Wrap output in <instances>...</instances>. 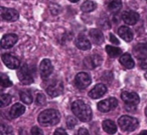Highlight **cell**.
Here are the masks:
<instances>
[{
    "instance_id": "obj_1",
    "label": "cell",
    "mask_w": 147,
    "mask_h": 135,
    "mask_svg": "<svg viewBox=\"0 0 147 135\" xmlns=\"http://www.w3.org/2000/svg\"><path fill=\"white\" fill-rule=\"evenodd\" d=\"M71 111L81 121L87 122L92 119V109L82 100L74 101L71 104Z\"/></svg>"
},
{
    "instance_id": "obj_2",
    "label": "cell",
    "mask_w": 147,
    "mask_h": 135,
    "mask_svg": "<svg viewBox=\"0 0 147 135\" xmlns=\"http://www.w3.org/2000/svg\"><path fill=\"white\" fill-rule=\"evenodd\" d=\"M61 115L55 109H47L38 115V122L42 126H53L59 122Z\"/></svg>"
},
{
    "instance_id": "obj_3",
    "label": "cell",
    "mask_w": 147,
    "mask_h": 135,
    "mask_svg": "<svg viewBox=\"0 0 147 135\" xmlns=\"http://www.w3.org/2000/svg\"><path fill=\"white\" fill-rule=\"evenodd\" d=\"M118 123L121 129L124 131H127V132L134 131L138 127V120L132 116H128V115L121 116L118 119Z\"/></svg>"
},
{
    "instance_id": "obj_4",
    "label": "cell",
    "mask_w": 147,
    "mask_h": 135,
    "mask_svg": "<svg viewBox=\"0 0 147 135\" xmlns=\"http://www.w3.org/2000/svg\"><path fill=\"white\" fill-rule=\"evenodd\" d=\"M17 76H18L20 82L23 84H30L33 82L32 74H31L30 69L28 68L27 65H23L22 67H20V69L17 72Z\"/></svg>"
},
{
    "instance_id": "obj_5",
    "label": "cell",
    "mask_w": 147,
    "mask_h": 135,
    "mask_svg": "<svg viewBox=\"0 0 147 135\" xmlns=\"http://www.w3.org/2000/svg\"><path fill=\"white\" fill-rule=\"evenodd\" d=\"M92 82L91 76L86 72H80L76 75L75 77V83H76L77 87L80 89H85L89 86Z\"/></svg>"
},
{
    "instance_id": "obj_6",
    "label": "cell",
    "mask_w": 147,
    "mask_h": 135,
    "mask_svg": "<svg viewBox=\"0 0 147 135\" xmlns=\"http://www.w3.org/2000/svg\"><path fill=\"white\" fill-rule=\"evenodd\" d=\"M121 98L126 103V105H132V106H137L140 101L139 95L135 92H129V91H123L121 93Z\"/></svg>"
},
{
    "instance_id": "obj_7",
    "label": "cell",
    "mask_w": 147,
    "mask_h": 135,
    "mask_svg": "<svg viewBox=\"0 0 147 135\" xmlns=\"http://www.w3.org/2000/svg\"><path fill=\"white\" fill-rule=\"evenodd\" d=\"M117 105H118V101H117L116 98H108L105 99V100L101 101V102L98 103V109L101 111V112H109L112 109L116 108Z\"/></svg>"
},
{
    "instance_id": "obj_8",
    "label": "cell",
    "mask_w": 147,
    "mask_h": 135,
    "mask_svg": "<svg viewBox=\"0 0 147 135\" xmlns=\"http://www.w3.org/2000/svg\"><path fill=\"white\" fill-rule=\"evenodd\" d=\"M47 94L51 97H57L63 92V85L61 81H55L47 88Z\"/></svg>"
},
{
    "instance_id": "obj_9",
    "label": "cell",
    "mask_w": 147,
    "mask_h": 135,
    "mask_svg": "<svg viewBox=\"0 0 147 135\" xmlns=\"http://www.w3.org/2000/svg\"><path fill=\"white\" fill-rule=\"evenodd\" d=\"M2 61H3V63L10 69H16L20 66V61H19V59L16 58L15 56H13L12 54H8V53L3 54Z\"/></svg>"
},
{
    "instance_id": "obj_10",
    "label": "cell",
    "mask_w": 147,
    "mask_h": 135,
    "mask_svg": "<svg viewBox=\"0 0 147 135\" xmlns=\"http://www.w3.org/2000/svg\"><path fill=\"white\" fill-rule=\"evenodd\" d=\"M53 64H51V60L49 59H43L40 62V65H39V72H40V76L42 77L43 79H47L49 75L53 72Z\"/></svg>"
},
{
    "instance_id": "obj_11",
    "label": "cell",
    "mask_w": 147,
    "mask_h": 135,
    "mask_svg": "<svg viewBox=\"0 0 147 135\" xmlns=\"http://www.w3.org/2000/svg\"><path fill=\"white\" fill-rule=\"evenodd\" d=\"M133 54L135 55L138 60H146L147 59V45L144 43H140L134 46L133 48Z\"/></svg>"
},
{
    "instance_id": "obj_12",
    "label": "cell",
    "mask_w": 147,
    "mask_h": 135,
    "mask_svg": "<svg viewBox=\"0 0 147 135\" xmlns=\"http://www.w3.org/2000/svg\"><path fill=\"white\" fill-rule=\"evenodd\" d=\"M1 16L7 21H16L19 17V14L15 9L1 7Z\"/></svg>"
},
{
    "instance_id": "obj_13",
    "label": "cell",
    "mask_w": 147,
    "mask_h": 135,
    "mask_svg": "<svg viewBox=\"0 0 147 135\" xmlns=\"http://www.w3.org/2000/svg\"><path fill=\"white\" fill-rule=\"evenodd\" d=\"M17 40H18V37H17L16 34H13V33L6 34L1 39V46H2V48L5 49L10 48L17 42Z\"/></svg>"
},
{
    "instance_id": "obj_14",
    "label": "cell",
    "mask_w": 147,
    "mask_h": 135,
    "mask_svg": "<svg viewBox=\"0 0 147 135\" xmlns=\"http://www.w3.org/2000/svg\"><path fill=\"white\" fill-rule=\"evenodd\" d=\"M107 92V87L105 84H97L92 90L89 92V96L93 99H98L104 96Z\"/></svg>"
},
{
    "instance_id": "obj_15",
    "label": "cell",
    "mask_w": 147,
    "mask_h": 135,
    "mask_svg": "<svg viewBox=\"0 0 147 135\" xmlns=\"http://www.w3.org/2000/svg\"><path fill=\"white\" fill-rule=\"evenodd\" d=\"M122 19L129 25H134L139 20V14L135 11H125L122 14Z\"/></svg>"
},
{
    "instance_id": "obj_16",
    "label": "cell",
    "mask_w": 147,
    "mask_h": 135,
    "mask_svg": "<svg viewBox=\"0 0 147 135\" xmlns=\"http://www.w3.org/2000/svg\"><path fill=\"white\" fill-rule=\"evenodd\" d=\"M84 62L86 67H88V68H96L97 66H99L102 63V58L99 55L94 54L92 56L87 57Z\"/></svg>"
},
{
    "instance_id": "obj_17",
    "label": "cell",
    "mask_w": 147,
    "mask_h": 135,
    "mask_svg": "<svg viewBox=\"0 0 147 135\" xmlns=\"http://www.w3.org/2000/svg\"><path fill=\"white\" fill-rule=\"evenodd\" d=\"M90 38L93 41V43L96 45H100L104 42V35L98 29H92L90 31Z\"/></svg>"
},
{
    "instance_id": "obj_18",
    "label": "cell",
    "mask_w": 147,
    "mask_h": 135,
    "mask_svg": "<svg viewBox=\"0 0 147 135\" xmlns=\"http://www.w3.org/2000/svg\"><path fill=\"white\" fill-rule=\"evenodd\" d=\"M118 34L122 39H124L126 42H130L133 39V32L129 27L127 26H121L118 29Z\"/></svg>"
},
{
    "instance_id": "obj_19",
    "label": "cell",
    "mask_w": 147,
    "mask_h": 135,
    "mask_svg": "<svg viewBox=\"0 0 147 135\" xmlns=\"http://www.w3.org/2000/svg\"><path fill=\"white\" fill-rule=\"evenodd\" d=\"M76 45L81 50H89L91 48V42L85 35H80L76 40Z\"/></svg>"
},
{
    "instance_id": "obj_20",
    "label": "cell",
    "mask_w": 147,
    "mask_h": 135,
    "mask_svg": "<svg viewBox=\"0 0 147 135\" xmlns=\"http://www.w3.org/2000/svg\"><path fill=\"white\" fill-rule=\"evenodd\" d=\"M24 112H25L24 105L20 104V103H16V104H14L11 107L9 115H10L11 118H16V117H19L20 115H22Z\"/></svg>"
},
{
    "instance_id": "obj_21",
    "label": "cell",
    "mask_w": 147,
    "mask_h": 135,
    "mask_svg": "<svg viewBox=\"0 0 147 135\" xmlns=\"http://www.w3.org/2000/svg\"><path fill=\"white\" fill-rule=\"evenodd\" d=\"M119 61H120V63L123 65V66H125L126 68H128V69L133 68V67H134V65H135L134 60H133V58L131 57V55L128 54V53H125V54L121 55Z\"/></svg>"
},
{
    "instance_id": "obj_22",
    "label": "cell",
    "mask_w": 147,
    "mask_h": 135,
    "mask_svg": "<svg viewBox=\"0 0 147 135\" xmlns=\"http://www.w3.org/2000/svg\"><path fill=\"white\" fill-rule=\"evenodd\" d=\"M103 129L109 134H114L117 132V126L112 120H105L102 123Z\"/></svg>"
},
{
    "instance_id": "obj_23",
    "label": "cell",
    "mask_w": 147,
    "mask_h": 135,
    "mask_svg": "<svg viewBox=\"0 0 147 135\" xmlns=\"http://www.w3.org/2000/svg\"><path fill=\"white\" fill-rule=\"evenodd\" d=\"M106 52L107 54L110 57H113V58H116L119 55L122 54V50L118 47H114V46H110V45H107L106 46Z\"/></svg>"
},
{
    "instance_id": "obj_24",
    "label": "cell",
    "mask_w": 147,
    "mask_h": 135,
    "mask_svg": "<svg viewBox=\"0 0 147 135\" xmlns=\"http://www.w3.org/2000/svg\"><path fill=\"white\" fill-rule=\"evenodd\" d=\"M19 95H20V99L23 103H25V104H31V103H32L33 98H32V95H31V93L29 90L20 91Z\"/></svg>"
},
{
    "instance_id": "obj_25",
    "label": "cell",
    "mask_w": 147,
    "mask_h": 135,
    "mask_svg": "<svg viewBox=\"0 0 147 135\" xmlns=\"http://www.w3.org/2000/svg\"><path fill=\"white\" fill-rule=\"evenodd\" d=\"M96 8H97V4L95 2H93V1H91V0L85 1L82 4V6H81V9L84 12H92Z\"/></svg>"
},
{
    "instance_id": "obj_26",
    "label": "cell",
    "mask_w": 147,
    "mask_h": 135,
    "mask_svg": "<svg viewBox=\"0 0 147 135\" xmlns=\"http://www.w3.org/2000/svg\"><path fill=\"white\" fill-rule=\"evenodd\" d=\"M122 7V1L121 0H111L108 4V9L111 12H117Z\"/></svg>"
},
{
    "instance_id": "obj_27",
    "label": "cell",
    "mask_w": 147,
    "mask_h": 135,
    "mask_svg": "<svg viewBox=\"0 0 147 135\" xmlns=\"http://www.w3.org/2000/svg\"><path fill=\"white\" fill-rule=\"evenodd\" d=\"M11 96L9 94H1L0 96V107H5L10 103Z\"/></svg>"
},
{
    "instance_id": "obj_28",
    "label": "cell",
    "mask_w": 147,
    "mask_h": 135,
    "mask_svg": "<svg viewBox=\"0 0 147 135\" xmlns=\"http://www.w3.org/2000/svg\"><path fill=\"white\" fill-rule=\"evenodd\" d=\"M11 85H12V82L8 78V76H6L5 74H1V87L6 88V87H10Z\"/></svg>"
},
{
    "instance_id": "obj_29",
    "label": "cell",
    "mask_w": 147,
    "mask_h": 135,
    "mask_svg": "<svg viewBox=\"0 0 147 135\" xmlns=\"http://www.w3.org/2000/svg\"><path fill=\"white\" fill-rule=\"evenodd\" d=\"M0 129H1V135H13L12 128L10 126H6V125L2 124Z\"/></svg>"
},
{
    "instance_id": "obj_30",
    "label": "cell",
    "mask_w": 147,
    "mask_h": 135,
    "mask_svg": "<svg viewBox=\"0 0 147 135\" xmlns=\"http://www.w3.org/2000/svg\"><path fill=\"white\" fill-rule=\"evenodd\" d=\"M77 123H78V121H77L76 118H74V117L71 116H69L67 119V127L69 129H73L74 127L76 126Z\"/></svg>"
},
{
    "instance_id": "obj_31",
    "label": "cell",
    "mask_w": 147,
    "mask_h": 135,
    "mask_svg": "<svg viewBox=\"0 0 147 135\" xmlns=\"http://www.w3.org/2000/svg\"><path fill=\"white\" fill-rule=\"evenodd\" d=\"M36 104L37 105H45V101H47V98H45V95H43L42 93H37L36 95Z\"/></svg>"
},
{
    "instance_id": "obj_32",
    "label": "cell",
    "mask_w": 147,
    "mask_h": 135,
    "mask_svg": "<svg viewBox=\"0 0 147 135\" xmlns=\"http://www.w3.org/2000/svg\"><path fill=\"white\" fill-rule=\"evenodd\" d=\"M30 133H31V135H43V131L41 130L40 128L35 127V126L31 128Z\"/></svg>"
},
{
    "instance_id": "obj_33",
    "label": "cell",
    "mask_w": 147,
    "mask_h": 135,
    "mask_svg": "<svg viewBox=\"0 0 147 135\" xmlns=\"http://www.w3.org/2000/svg\"><path fill=\"white\" fill-rule=\"evenodd\" d=\"M77 135H90L89 134V131L86 128H80L77 132Z\"/></svg>"
},
{
    "instance_id": "obj_34",
    "label": "cell",
    "mask_w": 147,
    "mask_h": 135,
    "mask_svg": "<svg viewBox=\"0 0 147 135\" xmlns=\"http://www.w3.org/2000/svg\"><path fill=\"white\" fill-rule=\"evenodd\" d=\"M53 135H67V132H65V131L63 130V128H57V130L55 131Z\"/></svg>"
},
{
    "instance_id": "obj_35",
    "label": "cell",
    "mask_w": 147,
    "mask_h": 135,
    "mask_svg": "<svg viewBox=\"0 0 147 135\" xmlns=\"http://www.w3.org/2000/svg\"><path fill=\"white\" fill-rule=\"evenodd\" d=\"M110 41L113 43V44H116V45H118L119 43H120V41H119L118 39L115 37V35H113L112 33L110 34Z\"/></svg>"
},
{
    "instance_id": "obj_36",
    "label": "cell",
    "mask_w": 147,
    "mask_h": 135,
    "mask_svg": "<svg viewBox=\"0 0 147 135\" xmlns=\"http://www.w3.org/2000/svg\"><path fill=\"white\" fill-rule=\"evenodd\" d=\"M140 67L142 69H147V59H146V60H142V61H141Z\"/></svg>"
},
{
    "instance_id": "obj_37",
    "label": "cell",
    "mask_w": 147,
    "mask_h": 135,
    "mask_svg": "<svg viewBox=\"0 0 147 135\" xmlns=\"http://www.w3.org/2000/svg\"><path fill=\"white\" fill-rule=\"evenodd\" d=\"M127 110H130V111H134L136 109V106H132V105H125Z\"/></svg>"
},
{
    "instance_id": "obj_38",
    "label": "cell",
    "mask_w": 147,
    "mask_h": 135,
    "mask_svg": "<svg viewBox=\"0 0 147 135\" xmlns=\"http://www.w3.org/2000/svg\"><path fill=\"white\" fill-rule=\"evenodd\" d=\"M138 135H147V131L146 130H144V131H142V132H140Z\"/></svg>"
},
{
    "instance_id": "obj_39",
    "label": "cell",
    "mask_w": 147,
    "mask_h": 135,
    "mask_svg": "<svg viewBox=\"0 0 147 135\" xmlns=\"http://www.w3.org/2000/svg\"><path fill=\"white\" fill-rule=\"evenodd\" d=\"M69 1H71V2H73V3H76V2H78L79 0H69Z\"/></svg>"
},
{
    "instance_id": "obj_40",
    "label": "cell",
    "mask_w": 147,
    "mask_h": 135,
    "mask_svg": "<svg viewBox=\"0 0 147 135\" xmlns=\"http://www.w3.org/2000/svg\"><path fill=\"white\" fill-rule=\"evenodd\" d=\"M145 114H146V116H147V107L145 108Z\"/></svg>"
},
{
    "instance_id": "obj_41",
    "label": "cell",
    "mask_w": 147,
    "mask_h": 135,
    "mask_svg": "<svg viewBox=\"0 0 147 135\" xmlns=\"http://www.w3.org/2000/svg\"><path fill=\"white\" fill-rule=\"evenodd\" d=\"M144 76H145V78H146V79H147V72H146V73H145V75H144Z\"/></svg>"
}]
</instances>
